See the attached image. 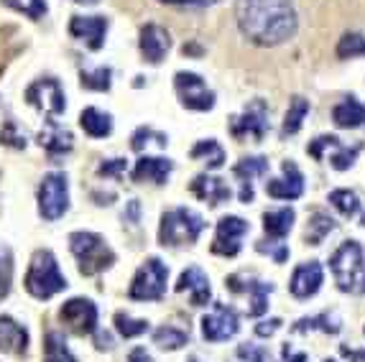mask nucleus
Instances as JSON below:
<instances>
[{
  "mask_svg": "<svg viewBox=\"0 0 365 362\" xmlns=\"http://www.w3.org/2000/svg\"><path fill=\"white\" fill-rule=\"evenodd\" d=\"M335 284L345 294H365V258L360 242L345 240L329 258Z\"/></svg>",
  "mask_w": 365,
  "mask_h": 362,
  "instance_id": "2",
  "label": "nucleus"
},
{
  "mask_svg": "<svg viewBox=\"0 0 365 362\" xmlns=\"http://www.w3.org/2000/svg\"><path fill=\"white\" fill-rule=\"evenodd\" d=\"M360 148H363L360 143L350 148V145H342L340 140H337V143H335V156L329 158V161H332V169H337V171L350 169V166L355 163V158H358Z\"/></svg>",
  "mask_w": 365,
  "mask_h": 362,
  "instance_id": "39",
  "label": "nucleus"
},
{
  "mask_svg": "<svg viewBox=\"0 0 365 362\" xmlns=\"http://www.w3.org/2000/svg\"><path fill=\"white\" fill-rule=\"evenodd\" d=\"M138 212H140V207H138V202H130L128 205V214H125V217L130 219V224H138Z\"/></svg>",
  "mask_w": 365,
  "mask_h": 362,
  "instance_id": "51",
  "label": "nucleus"
},
{
  "mask_svg": "<svg viewBox=\"0 0 365 362\" xmlns=\"http://www.w3.org/2000/svg\"><path fill=\"white\" fill-rule=\"evenodd\" d=\"M335 229V219L324 214V212H312L309 224H307V242L309 245H322V240Z\"/></svg>",
  "mask_w": 365,
  "mask_h": 362,
  "instance_id": "29",
  "label": "nucleus"
},
{
  "mask_svg": "<svg viewBox=\"0 0 365 362\" xmlns=\"http://www.w3.org/2000/svg\"><path fill=\"white\" fill-rule=\"evenodd\" d=\"M337 56L340 59H358L365 56V36L360 33H345L337 43Z\"/></svg>",
  "mask_w": 365,
  "mask_h": 362,
  "instance_id": "36",
  "label": "nucleus"
},
{
  "mask_svg": "<svg viewBox=\"0 0 365 362\" xmlns=\"http://www.w3.org/2000/svg\"><path fill=\"white\" fill-rule=\"evenodd\" d=\"M237 26L258 46H276L297 33L292 0H237Z\"/></svg>",
  "mask_w": 365,
  "mask_h": 362,
  "instance_id": "1",
  "label": "nucleus"
},
{
  "mask_svg": "<svg viewBox=\"0 0 365 362\" xmlns=\"http://www.w3.org/2000/svg\"><path fill=\"white\" fill-rule=\"evenodd\" d=\"M266 192L274 200H299L302 192H304V179H302V171L297 169V163L294 161L281 163V179L268 181Z\"/></svg>",
  "mask_w": 365,
  "mask_h": 362,
  "instance_id": "15",
  "label": "nucleus"
},
{
  "mask_svg": "<svg viewBox=\"0 0 365 362\" xmlns=\"http://www.w3.org/2000/svg\"><path fill=\"white\" fill-rule=\"evenodd\" d=\"M250 224L245 222L243 217H235V214H227L217 222V235H215L212 242V253L215 255H225V258H232V255L240 253V242L248 235Z\"/></svg>",
  "mask_w": 365,
  "mask_h": 362,
  "instance_id": "11",
  "label": "nucleus"
},
{
  "mask_svg": "<svg viewBox=\"0 0 365 362\" xmlns=\"http://www.w3.org/2000/svg\"><path fill=\"white\" fill-rule=\"evenodd\" d=\"M322 278H324L322 266H319L317 260H309V263H304V266H299L297 271H294L289 289H292V294L297 296V299H309V296H314L317 291H319Z\"/></svg>",
  "mask_w": 365,
  "mask_h": 362,
  "instance_id": "19",
  "label": "nucleus"
},
{
  "mask_svg": "<svg viewBox=\"0 0 365 362\" xmlns=\"http://www.w3.org/2000/svg\"><path fill=\"white\" fill-rule=\"evenodd\" d=\"M268 130V105L263 100H253L243 115H235L230 120V135L232 138H253L258 140L266 138Z\"/></svg>",
  "mask_w": 365,
  "mask_h": 362,
  "instance_id": "9",
  "label": "nucleus"
},
{
  "mask_svg": "<svg viewBox=\"0 0 365 362\" xmlns=\"http://www.w3.org/2000/svg\"><path fill=\"white\" fill-rule=\"evenodd\" d=\"M189 342V332L177 329V326H161L153 332V344H158L161 350H179Z\"/></svg>",
  "mask_w": 365,
  "mask_h": 362,
  "instance_id": "34",
  "label": "nucleus"
},
{
  "mask_svg": "<svg viewBox=\"0 0 365 362\" xmlns=\"http://www.w3.org/2000/svg\"><path fill=\"white\" fill-rule=\"evenodd\" d=\"M115 329L120 337L130 339V337H140V334L148 332V321L146 319H133L125 311H118L115 314Z\"/></svg>",
  "mask_w": 365,
  "mask_h": 362,
  "instance_id": "35",
  "label": "nucleus"
},
{
  "mask_svg": "<svg viewBox=\"0 0 365 362\" xmlns=\"http://www.w3.org/2000/svg\"><path fill=\"white\" fill-rule=\"evenodd\" d=\"M69 250L77 258L82 276H95V273L105 271L115 263V253L95 232H72L69 235Z\"/></svg>",
  "mask_w": 365,
  "mask_h": 362,
  "instance_id": "4",
  "label": "nucleus"
},
{
  "mask_svg": "<svg viewBox=\"0 0 365 362\" xmlns=\"http://www.w3.org/2000/svg\"><path fill=\"white\" fill-rule=\"evenodd\" d=\"M332 120L337 128H360L365 125V105L358 97H345L340 105H335L332 110Z\"/></svg>",
  "mask_w": 365,
  "mask_h": 362,
  "instance_id": "24",
  "label": "nucleus"
},
{
  "mask_svg": "<svg viewBox=\"0 0 365 362\" xmlns=\"http://www.w3.org/2000/svg\"><path fill=\"white\" fill-rule=\"evenodd\" d=\"M281 362H307L304 352H299V355H292V344H284V352H281Z\"/></svg>",
  "mask_w": 365,
  "mask_h": 362,
  "instance_id": "47",
  "label": "nucleus"
},
{
  "mask_svg": "<svg viewBox=\"0 0 365 362\" xmlns=\"http://www.w3.org/2000/svg\"><path fill=\"white\" fill-rule=\"evenodd\" d=\"M69 210V187L64 174H46L38 187V214L46 222L59 219Z\"/></svg>",
  "mask_w": 365,
  "mask_h": 362,
  "instance_id": "7",
  "label": "nucleus"
},
{
  "mask_svg": "<svg viewBox=\"0 0 365 362\" xmlns=\"http://www.w3.org/2000/svg\"><path fill=\"white\" fill-rule=\"evenodd\" d=\"M13 284V255L6 245H0V301L8 296Z\"/></svg>",
  "mask_w": 365,
  "mask_h": 362,
  "instance_id": "40",
  "label": "nucleus"
},
{
  "mask_svg": "<svg viewBox=\"0 0 365 362\" xmlns=\"http://www.w3.org/2000/svg\"><path fill=\"white\" fill-rule=\"evenodd\" d=\"M148 143H156L158 148H166L169 138H166L164 133H156V130H151V128H138V130L133 133V138H130V148H133V151H143Z\"/></svg>",
  "mask_w": 365,
  "mask_h": 362,
  "instance_id": "38",
  "label": "nucleus"
},
{
  "mask_svg": "<svg viewBox=\"0 0 365 362\" xmlns=\"http://www.w3.org/2000/svg\"><path fill=\"white\" fill-rule=\"evenodd\" d=\"M225 286L232 294H248L250 296V306L248 316H263L268 309V294L274 291V284H266V281H256V278H245V276H227Z\"/></svg>",
  "mask_w": 365,
  "mask_h": 362,
  "instance_id": "14",
  "label": "nucleus"
},
{
  "mask_svg": "<svg viewBox=\"0 0 365 362\" xmlns=\"http://www.w3.org/2000/svg\"><path fill=\"white\" fill-rule=\"evenodd\" d=\"M74 3H85V6H95L98 0H74Z\"/></svg>",
  "mask_w": 365,
  "mask_h": 362,
  "instance_id": "54",
  "label": "nucleus"
},
{
  "mask_svg": "<svg viewBox=\"0 0 365 362\" xmlns=\"http://www.w3.org/2000/svg\"><path fill=\"white\" fill-rule=\"evenodd\" d=\"M324 362H332V360H324Z\"/></svg>",
  "mask_w": 365,
  "mask_h": 362,
  "instance_id": "56",
  "label": "nucleus"
},
{
  "mask_svg": "<svg viewBox=\"0 0 365 362\" xmlns=\"http://www.w3.org/2000/svg\"><path fill=\"white\" fill-rule=\"evenodd\" d=\"M182 51H184L187 56H202V54H205V51H202V48L197 46V43H184Z\"/></svg>",
  "mask_w": 365,
  "mask_h": 362,
  "instance_id": "52",
  "label": "nucleus"
},
{
  "mask_svg": "<svg viewBox=\"0 0 365 362\" xmlns=\"http://www.w3.org/2000/svg\"><path fill=\"white\" fill-rule=\"evenodd\" d=\"M95 347H98V350H113V337L100 332L98 337H95Z\"/></svg>",
  "mask_w": 365,
  "mask_h": 362,
  "instance_id": "50",
  "label": "nucleus"
},
{
  "mask_svg": "<svg viewBox=\"0 0 365 362\" xmlns=\"http://www.w3.org/2000/svg\"><path fill=\"white\" fill-rule=\"evenodd\" d=\"M232 174L240 179V194H237L240 202H243V205H250V202H253V179L268 174V158H263V156L243 158V161L232 169Z\"/></svg>",
  "mask_w": 365,
  "mask_h": 362,
  "instance_id": "18",
  "label": "nucleus"
},
{
  "mask_svg": "<svg viewBox=\"0 0 365 362\" xmlns=\"http://www.w3.org/2000/svg\"><path fill=\"white\" fill-rule=\"evenodd\" d=\"M294 210L284 207V210H274V212H266L263 214V229H266V237L268 240H276L281 242L284 237L289 235V229L294 227Z\"/></svg>",
  "mask_w": 365,
  "mask_h": 362,
  "instance_id": "25",
  "label": "nucleus"
},
{
  "mask_svg": "<svg viewBox=\"0 0 365 362\" xmlns=\"http://www.w3.org/2000/svg\"><path fill=\"white\" fill-rule=\"evenodd\" d=\"M166 278H169V268L164 266V260L148 258L133 276L128 296L133 301H158L166 294Z\"/></svg>",
  "mask_w": 365,
  "mask_h": 362,
  "instance_id": "6",
  "label": "nucleus"
},
{
  "mask_svg": "<svg viewBox=\"0 0 365 362\" xmlns=\"http://www.w3.org/2000/svg\"><path fill=\"white\" fill-rule=\"evenodd\" d=\"M0 143L13 145V148H26V138L16 133V123H6V128L0 130Z\"/></svg>",
  "mask_w": 365,
  "mask_h": 362,
  "instance_id": "43",
  "label": "nucleus"
},
{
  "mask_svg": "<svg viewBox=\"0 0 365 362\" xmlns=\"http://www.w3.org/2000/svg\"><path fill=\"white\" fill-rule=\"evenodd\" d=\"M161 3H171V6H210L215 0H161Z\"/></svg>",
  "mask_w": 365,
  "mask_h": 362,
  "instance_id": "49",
  "label": "nucleus"
},
{
  "mask_svg": "<svg viewBox=\"0 0 365 362\" xmlns=\"http://www.w3.org/2000/svg\"><path fill=\"white\" fill-rule=\"evenodd\" d=\"M72 133L69 130H64V128H59L54 120H49V128L43 130L41 135H38V143L46 148L49 153H67L72 151Z\"/></svg>",
  "mask_w": 365,
  "mask_h": 362,
  "instance_id": "28",
  "label": "nucleus"
},
{
  "mask_svg": "<svg viewBox=\"0 0 365 362\" xmlns=\"http://www.w3.org/2000/svg\"><path fill=\"white\" fill-rule=\"evenodd\" d=\"M307 113H309V100H304V97H294L292 105H289L287 118H284V128H281V135L287 138V135L299 133V128H302V120H304Z\"/></svg>",
  "mask_w": 365,
  "mask_h": 362,
  "instance_id": "32",
  "label": "nucleus"
},
{
  "mask_svg": "<svg viewBox=\"0 0 365 362\" xmlns=\"http://www.w3.org/2000/svg\"><path fill=\"white\" fill-rule=\"evenodd\" d=\"M105 31H108V19L105 16H74L69 21V33L79 41H85L92 51H100L105 43Z\"/></svg>",
  "mask_w": 365,
  "mask_h": 362,
  "instance_id": "16",
  "label": "nucleus"
},
{
  "mask_svg": "<svg viewBox=\"0 0 365 362\" xmlns=\"http://www.w3.org/2000/svg\"><path fill=\"white\" fill-rule=\"evenodd\" d=\"M79 125H82V130H85L87 135H92V138H105V135L113 133V118L98 108L82 110Z\"/></svg>",
  "mask_w": 365,
  "mask_h": 362,
  "instance_id": "26",
  "label": "nucleus"
},
{
  "mask_svg": "<svg viewBox=\"0 0 365 362\" xmlns=\"http://www.w3.org/2000/svg\"><path fill=\"white\" fill-rule=\"evenodd\" d=\"M29 350V332L11 316H0V352L24 355Z\"/></svg>",
  "mask_w": 365,
  "mask_h": 362,
  "instance_id": "22",
  "label": "nucleus"
},
{
  "mask_svg": "<svg viewBox=\"0 0 365 362\" xmlns=\"http://www.w3.org/2000/svg\"><path fill=\"white\" fill-rule=\"evenodd\" d=\"M67 289V278L61 276L59 263L49 250H38L31 258L29 273H26V291H29L34 299H51L54 294Z\"/></svg>",
  "mask_w": 365,
  "mask_h": 362,
  "instance_id": "3",
  "label": "nucleus"
},
{
  "mask_svg": "<svg viewBox=\"0 0 365 362\" xmlns=\"http://www.w3.org/2000/svg\"><path fill=\"white\" fill-rule=\"evenodd\" d=\"M329 205L335 207L342 217H355L360 212L358 194L350 192V189H335V192H329Z\"/></svg>",
  "mask_w": 365,
  "mask_h": 362,
  "instance_id": "33",
  "label": "nucleus"
},
{
  "mask_svg": "<svg viewBox=\"0 0 365 362\" xmlns=\"http://www.w3.org/2000/svg\"><path fill=\"white\" fill-rule=\"evenodd\" d=\"M43 362H77L59 332H49L43 339Z\"/></svg>",
  "mask_w": 365,
  "mask_h": 362,
  "instance_id": "31",
  "label": "nucleus"
},
{
  "mask_svg": "<svg viewBox=\"0 0 365 362\" xmlns=\"http://www.w3.org/2000/svg\"><path fill=\"white\" fill-rule=\"evenodd\" d=\"M92 197H95V200H100L98 205H110V202L115 200V197H113V194H92Z\"/></svg>",
  "mask_w": 365,
  "mask_h": 362,
  "instance_id": "53",
  "label": "nucleus"
},
{
  "mask_svg": "<svg viewBox=\"0 0 365 362\" xmlns=\"http://www.w3.org/2000/svg\"><path fill=\"white\" fill-rule=\"evenodd\" d=\"M240 324H237V314L227 304H215L205 319H202V337L207 342H225V339L235 337Z\"/></svg>",
  "mask_w": 365,
  "mask_h": 362,
  "instance_id": "13",
  "label": "nucleus"
},
{
  "mask_svg": "<svg viewBox=\"0 0 365 362\" xmlns=\"http://www.w3.org/2000/svg\"><path fill=\"white\" fill-rule=\"evenodd\" d=\"M324 332V334H337L342 329V321L337 314H329V311H324V314L319 316H304V319H299L297 324L292 326L294 334H304V332Z\"/></svg>",
  "mask_w": 365,
  "mask_h": 362,
  "instance_id": "27",
  "label": "nucleus"
},
{
  "mask_svg": "<svg viewBox=\"0 0 365 362\" xmlns=\"http://www.w3.org/2000/svg\"><path fill=\"white\" fill-rule=\"evenodd\" d=\"M230 362H266V352L261 350V347H256V344H240L235 350V357H232Z\"/></svg>",
  "mask_w": 365,
  "mask_h": 362,
  "instance_id": "42",
  "label": "nucleus"
},
{
  "mask_svg": "<svg viewBox=\"0 0 365 362\" xmlns=\"http://www.w3.org/2000/svg\"><path fill=\"white\" fill-rule=\"evenodd\" d=\"M61 321L72 329L74 334L85 337L98 329V306L90 299H69L59 311Z\"/></svg>",
  "mask_w": 365,
  "mask_h": 362,
  "instance_id": "12",
  "label": "nucleus"
},
{
  "mask_svg": "<svg viewBox=\"0 0 365 362\" xmlns=\"http://www.w3.org/2000/svg\"><path fill=\"white\" fill-rule=\"evenodd\" d=\"M110 77H113V72H110L108 67H100V69H95V72H82V87L85 90H95V92H108L110 90Z\"/></svg>",
  "mask_w": 365,
  "mask_h": 362,
  "instance_id": "37",
  "label": "nucleus"
},
{
  "mask_svg": "<svg viewBox=\"0 0 365 362\" xmlns=\"http://www.w3.org/2000/svg\"><path fill=\"white\" fill-rule=\"evenodd\" d=\"M360 224H363V227H365V214H363V222H360Z\"/></svg>",
  "mask_w": 365,
  "mask_h": 362,
  "instance_id": "55",
  "label": "nucleus"
},
{
  "mask_svg": "<svg viewBox=\"0 0 365 362\" xmlns=\"http://www.w3.org/2000/svg\"><path fill=\"white\" fill-rule=\"evenodd\" d=\"M279 329H281V319H268L256 326V334L258 337H271V334H276Z\"/></svg>",
  "mask_w": 365,
  "mask_h": 362,
  "instance_id": "45",
  "label": "nucleus"
},
{
  "mask_svg": "<svg viewBox=\"0 0 365 362\" xmlns=\"http://www.w3.org/2000/svg\"><path fill=\"white\" fill-rule=\"evenodd\" d=\"M174 171V161L169 158H151L143 156L133 169V181H151V184H164Z\"/></svg>",
  "mask_w": 365,
  "mask_h": 362,
  "instance_id": "23",
  "label": "nucleus"
},
{
  "mask_svg": "<svg viewBox=\"0 0 365 362\" xmlns=\"http://www.w3.org/2000/svg\"><path fill=\"white\" fill-rule=\"evenodd\" d=\"M174 87H177V95L182 100V105L187 110H212L215 108V92L207 90L205 79L195 72H177L174 77Z\"/></svg>",
  "mask_w": 365,
  "mask_h": 362,
  "instance_id": "8",
  "label": "nucleus"
},
{
  "mask_svg": "<svg viewBox=\"0 0 365 362\" xmlns=\"http://www.w3.org/2000/svg\"><path fill=\"white\" fill-rule=\"evenodd\" d=\"M192 291V306H205L210 301V296H212V289H210V278L202 273V268L192 266L179 276V284L177 291Z\"/></svg>",
  "mask_w": 365,
  "mask_h": 362,
  "instance_id": "21",
  "label": "nucleus"
},
{
  "mask_svg": "<svg viewBox=\"0 0 365 362\" xmlns=\"http://www.w3.org/2000/svg\"><path fill=\"white\" fill-rule=\"evenodd\" d=\"M128 362H151V355H148L143 347H135V350L128 355Z\"/></svg>",
  "mask_w": 365,
  "mask_h": 362,
  "instance_id": "48",
  "label": "nucleus"
},
{
  "mask_svg": "<svg viewBox=\"0 0 365 362\" xmlns=\"http://www.w3.org/2000/svg\"><path fill=\"white\" fill-rule=\"evenodd\" d=\"M205 229V219L197 212L179 207V210L166 212L161 217V227H158V242L161 245H184V242H197V237Z\"/></svg>",
  "mask_w": 365,
  "mask_h": 362,
  "instance_id": "5",
  "label": "nucleus"
},
{
  "mask_svg": "<svg viewBox=\"0 0 365 362\" xmlns=\"http://www.w3.org/2000/svg\"><path fill=\"white\" fill-rule=\"evenodd\" d=\"M128 169V161L125 158H113V161H105L98 166V174L100 176H115V179H120L123 171Z\"/></svg>",
  "mask_w": 365,
  "mask_h": 362,
  "instance_id": "44",
  "label": "nucleus"
},
{
  "mask_svg": "<svg viewBox=\"0 0 365 362\" xmlns=\"http://www.w3.org/2000/svg\"><path fill=\"white\" fill-rule=\"evenodd\" d=\"M140 54L148 64H161L166 56V51L171 48V38H169V31L161 29L158 24H146L140 29Z\"/></svg>",
  "mask_w": 365,
  "mask_h": 362,
  "instance_id": "17",
  "label": "nucleus"
},
{
  "mask_svg": "<svg viewBox=\"0 0 365 362\" xmlns=\"http://www.w3.org/2000/svg\"><path fill=\"white\" fill-rule=\"evenodd\" d=\"M189 156L192 158H205V163H207V169H220L222 163H225V148L217 143V140H200V143L189 151Z\"/></svg>",
  "mask_w": 365,
  "mask_h": 362,
  "instance_id": "30",
  "label": "nucleus"
},
{
  "mask_svg": "<svg viewBox=\"0 0 365 362\" xmlns=\"http://www.w3.org/2000/svg\"><path fill=\"white\" fill-rule=\"evenodd\" d=\"M189 189H192V194L200 197L202 202H207L210 207H217L230 200V187L222 184V179H215V176H207V174L195 176V181L189 184Z\"/></svg>",
  "mask_w": 365,
  "mask_h": 362,
  "instance_id": "20",
  "label": "nucleus"
},
{
  "mask_svg": "<svg viewBox=\"0 0 365 362\" xmlns=\"http://www.w3.org/2000/svg\"><path fill=\"white\" fill-rule=\"evenodd\" d=\"M26 100H29V105L41 110L46 118H54V115L64 113V90H61L59 82L51 77L34 82V85L26 90Z\"/></svg>",
  "mask_w": 365,
  "mask_h": 362,
  "instance_id": "10",
  "label": "nucleus"
},
{
  "mask_svg": "<svg viewBox=\"0 0 365 362\" xmlns=\"http://www.w3.org/2000/svg\"><path fill=\"white\" fill-rule=\"evenodd\" d=\"M340 355L345 357L347 362H365V350H353V347H340Z\"/></svg>",
  "mask_w": 365,
  "mask_h": 362,
  "instance_id": "46",
  "label": "nucleus"
},
{
  "mask_svg": "<svg viewBox=\"0 0 365 362\" xmlns=\"http://www.w3.org/2000/svg\"><path fill=\"white\" fill-rule=\"evenodd\" d=\"M8 8H13V11L24 13V16H29V19H41L43 13H46V0H3Z\"/></svg>",
  "mask_w": 365,
  "mask_h": 362,
  "instance_id": "41",
  "label": "nucleus"
}]
</instances>
